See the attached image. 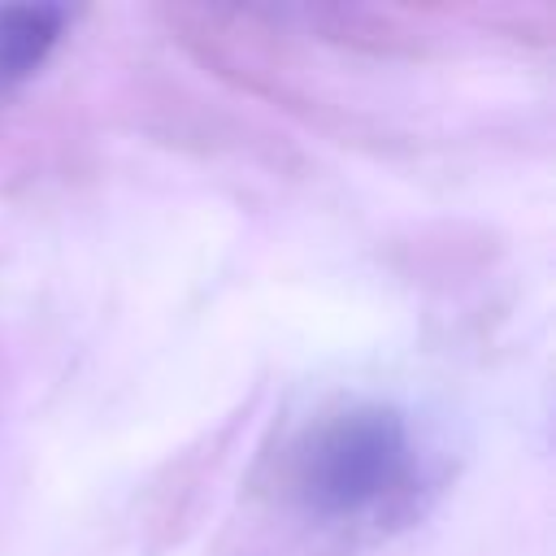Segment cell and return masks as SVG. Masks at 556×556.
<instances>
[{
  "label": "cell",
  "instance_id": "cell-1",
  "mask_svg": "<svg viewBox=\"0 0 556 556\" xmlns=\"http://www.w3.org/2000/svg\"><path fill=\"white\" fill-rule=\"evenodd\" d=\"M417 447L408 421L395 408H352L313 430L295 465L300 500L330 521H356L382 513L413 486Z\"/></svg>",
  "mask_w": 556,
  "mask_h": 556
},
{
  "label": "cell",
  "instance_id": "cell-2",
  "mask_svg": "<svg viewBox=\"0 0 556 556\" xmlns=\"http://www.w3.org/2000/svg\"><path fill=\"white\" fill-rule=\"evenodd\" d=\"M61 26V4H0V91L26 83L48 61Z\"/></svg>",
  "mask_w": 556,
  "mask_h": 556
}]
</instances>
